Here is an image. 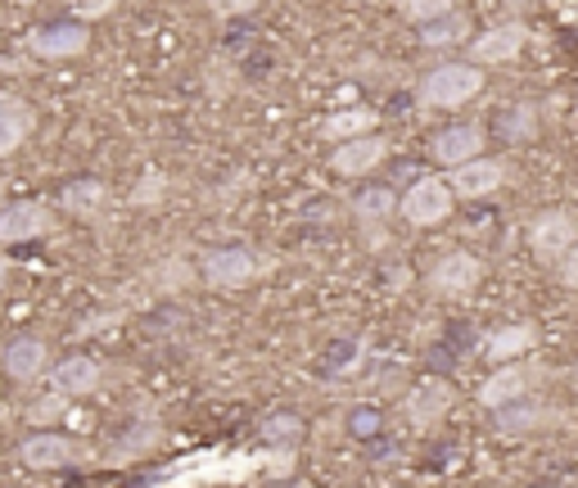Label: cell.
Segmentation results:
<instances>
[{
  "label": "cell",
  "mask_w": 578,
  "mask_h": 488,
  "mask_svg": "<svg viewBox=\"0 0 578 488\" xmlns=\"http://www.w3.org/2000/svg\"><path fill=\"white\" fill-rule=\"evenodd\" d=\"M100 362L96 358H63L54 371H50V389L63 394L68 402H78V398H91L100 389Z\"/></svg>",
  "instance_id": "17"
},
{
  "label": "cell",
  "mask_w": 578,
  "mask_h": 488,
  "mask_svg": "<svg viewBox=\"0 0 578 488\" xmlns=\"http://www.w3.org/2000/svg\"><path fill=\"white\" fill-rule=\"evenodd\" d=\"M560 416L551 411V407H542L534 394L529 398H516V402H506V407H497V435L501 439H520V435H538V430H547V426H556Z\"/></svg>",
  "instance_id": "12"
},
{
  "label": "cell",
  "mask_w": 578,
  "mask_h": 488,
  "mask_svg": "<svg viewBox=\"0 0 578 488\" xmlns=\"http://www.w3.org/2000/svg\"><path fill=\"white\" fill-rule=\"evenodd\" d=\"M63 407H68V398H63V394H54V389H50V398H46V402H41V407H37V411H32V421H50V416H59V411H63Z\"/></svg>",
  "instance_id": "28"
},
{
  "label": "cell",
  "mask_w": 578,
  "mask_h": 488,
  "mask_svg": "<svg viewBox=\"0 0 578 488\" xmlns=\"http://www.w3.org/2000/svg\"><path fill=\"white\" fill-rule=\"evenodd\" d=\"M484 141H488V131L479 122H457V127H444L439 136H434V159H439L444 168H457L475 155H484Z\"/></svg>",
  "instance_id": "14"
},
{
  "label": "cell",
  "mask_w": 578,
  "mask_h": 488,
  "mask_svg": "<svg viewBox=\"0 0 578 488\" xmlns=\"http://www.w3.org/2000/svg\"><path fill=\"white\" fill-rule=\"evenodd\" d=\"M352 213L361 218V222H385V218H393L398 213V199H393V190H361L357 195V203H352Z\"/></svg>",
  "instance_id": "22"
},
{
  "label": "cell",
  "mask_w": 578,
  "mask_h": 488,
  "mask_svg": "<svg viewBox=\"0 0 578 488\" xmlns=\"http://www.w3.org/2000/svg\"><path fill=\"white\" fill-rule=\"evenodd\" d=\"M0 362H6V376L14 385H32V380H41L50 371V348H46V339L23 335V339L6 343V358H0Z\"/></svg>",
  "instance_id": "15"
},
{
  "label": "cell",
  "mask_w": 578,
  "mask_h": 488,
  "mask_svg": "<svg viewBox=\"0 0 578 488\" xmlns=\"http://www.w3.org/2000/svg\"><path fill=\"white\" fill-rule=\"evenodd\" d=\"M484 91V68L479 63H439L420 78V104L425 109H457L470 104Z\"/></svg>",
  "instance_id": "1"
},
{
  "label": "cell",
  "mask_w": 578,
  "mask_h": 488,
  "mask_svg": "<svg viewBox=\"0 0 578 488\" xmlns=\"http://www.w3.org/2000/svg\"><path fill=\"white\" fill-rule=\"evenodd\" d=\"M50 231V208L41 199H19L0 208V245H23Z\"/></svg>",
  "instance_id": "10"
},
{
  "label": "cell",
  "mask_w": 578,
  "mask_h": 488,
  "mask_svg": "<svg viewBox=\"0 0 578 488\" xmlns=\"http://www.w3.org/2000/svg\"><path fill=\"white\" fill-rule=\"evenodd\" d=\"M262 6V0H208V10L217 19H240V14H253Z\"/></svg>",
  "instance_id": "26"
},
{
  "label": "cell",
  "mask_w": 578,
  "mask_h": 488,
  "mask_svg": "<svg viewBox=\"0 0 578 488\" xmlns=\"http://www.w3.org/2000/svg\"><path fill=\"white\" fill-rule=\"evenodd\" d=\"M63 6L78 14V19H104L118 10V0H63Z\"/></svg>",
  "instance_id": "25"
},
{
  "label": "cell",
  "mask_w": 578,
  "mask_h": 488,
  "mask_svg": "<svg viewBox=\"0 0 578 488\" xmlns=\"http://www.w3.org/2000/svg\"><path fill=\"white\" fill-rule=\"evenodd\" d=\"M402 411H407V421H411L416 430H434V426H439L444 416L452 411V389H448V385H439V380L416 385V389L407 394Z\"/></svg>",
  "instance_id": "16"
},
{
  "label": "cell",
  "mask_w": 578,
  "mask_h": 488,
  "mask_svg": "<svg viewBox=\"0 0 578 488\" xmlns=\"http://www.w3.org/2000/svg\"><path fill=\"white\" fill-rule=\"evenodd\" d=\"M376 113L371 109H348V113H330L321 122V136L326 141H348V136H361V131H376Z\"/></svg>",
  "instance_id": "21"
},
{
  "label": "cell",
  "mask_w": 578,
  "mask_h": 488,
  "mask_svg": "<svg viewBox=\"0 0 578 488\" xmlns=\"http://www.w3.org/2000/svg\"><path fill=\"white\" fill-rule=\"evenodd\" d=\"M479 281H484V262L475 253H466V249L444 253L439 262L429 267V276H425L429 295H439V299H470Z\"/></svg>",
  "instance_id": "4"
},
{
  "label": "cell",
  "mask_w": 578,
  "mask_h": 488,
  "mask_svg": "<svg viewBox=\"0 0 578 488\" xmlns=\"http://www.w3.org/2000/svg\"><path fill=\"white\" fill-rule=\"evenodd\" d=\"M0 271H6V267H0Z\"/></svg>",
  "instance_id": "30"
},
{
  "label": "cell",
  "mask_w": 578,
  "mask_h": 488,
  "mask_svg": "<svg viewBox=\"0 0 578 488\" xmlns=\"http://www.w3.org/2000/svg\"><path fill=\"white\" fill-rule=\"evenodd\" d=\"M538 348V326L534 321H506L484 339V358L488 362H511Z\"/></svg>",
  "instance_id": "18"
},
{
  "label": "cell",
  "mask_w": 578,
  "mask_h": 488,
  "mask_svg": "<svg viewBox=\"0 0 578 488\" xmlns=\"http://www.w3.org/2000/svg\"><path fill=\"white\" fill-rule=\"evenodd\" d=\"M82 457V448L72 444L68 435H54V430H37V435H28L23 444H19V461L28 466V470H37V475H46V470H63V466H72Z\"/></svg>",
  "instance_id": "9"
},
{
  "label": "cell",
  "mask_w": 578,
  "mask_h": 488,
  "mask_svg": "<svg viewBox=\"0 0 578 488\" xmlns=\"http://www.w3.org/2000/svg\"><path fill=\"white\" fill-rule=\"evenodd\" d=\"M538 380H542V367H534L529 353H525V362H516V358L511 362H497V371L479 385V402L488 411H497V407L516 402V398H529L538 389Z\"/></svg>",
  "instance_id": "5"
},
{
  "label": "cell",
  "mask_w": 578,
  "mask_h": 488,
  "mask_svg": "<svg viewBox=\"0 0 578 488\" xmlns=\"http://www.w3.org/2000/svg\"><path fill=\"white\" fill-rule=\"evenodd\" d=\"M574 240H578V218L569 208H542L529 222V249L538 262H556Z\"/></svg>",
  "instance_id": "6"
},
{
  "label": "cell",
  "mask_w": 578,
  "mask_h": 488,
  "mask_svg": "<svg viewBox=\"0 0 578 488\" xmlns=\"http://www.w3.org/2000/svg\"><path fill=\"white\" fill-rule=\"evenodd\" d=\"M452 6H457V0H398L402 19H411V23H429L439 14H452Z\"/></svg>",
  "instance_id": "24"
},
{
  "label": "cell",
  "mask_w": 578,
  "mask_h": 488,
  "mask_svg": "<svg viewBox=\"0 0 578 488\" xmlns=\"http://www.w3.org/2000/svg\"><path fill=\"white\" fill-rule=\"evenodd\" d=\"M199 276H203V286L231 295V290H245L258 276V258L240 245H222V249H208L199 258Z\"/></svg>",
  "instance_id": "3"
},
{
  "label": "cell",
  "mask_w": 578,
  "mask_h": 488,
  "mask_svg": "<svg viewBox=\"0 0 578 488\" xmlns=\"http://www.w3.org/2000/svg\"><path fill=\"white\" fill-rule=\"evenodd\" d=\"M144 177H150V181H144V186L136 190V203H150V199L159 195V186H163V177H159V172H144Z\"/></svg>",
  "instance_id": "29"
},
{
  "label": "cell",
  "mask_w": 578,
  "mask_h": 488,
  "mask_svg": "<svg viewBox=\"0 0 578 488\" xmlns=\"http://www.w3.org/2000/svg\"><path fill=\"white\" fill-rule=\"evenodd\" d=\"M104 199H109V190H104L100 181H91V177L68 181V186H63V195H59L63 213H72V218H96L100 208H104Z\"/></svg>",
  "instance_id": "20"
},
{
  "label": "cell",
  "mask_w": 578,
  "mask_h": 488,
  "mask_svg": "<svg viewBox=\"0 0 578 488\" xmlns=\"http://www.w3.org/2000/svg\"><path fill=\"white\" fill-rule=\"evenodd\" d=\"M525 46H529V28L520 23V19H506V23H492L488 32H479L475 41H470V63H511V59H520L525 54Z\"/></svg>",
  "instance_id": "7"
},
{
  "label": "cell",
  "mask_w": 578,
  "mask_h": 488,
  "mask_svg": "<svg viewBox=\"0 0 578 488\" xmlns=\"http://www.w3.org/2000/svg\"><path fill=\"white\" fill-rule=\"evenodd\" d=\"M556 267H560V281H565L569 290H578V240L556 258Z\"/></svg>",
  "instance_id": "27"
},
{
  "label": "cell",
  "mask_w": 578,
  "mask_h": 488,
  "mask_svg": "<svg viewBox=\"0 0 578 488\" xmlns=\"http://www.w3.org/2000/svg\"><path fill=\"white\" fill-rule=\"evenodd\" d=\"M385 159H389V141H385V136L361 131V136H348V141L335 146L330 168H335L339 177H367V172H376Z\"/></svg>",
  "instance_id": "8"
},
{
  "label": "cell",
  "mask_w": 578,
  "mask_h": 488,
  "mask_svg": "<svg viewBox=\"0 0 578 488\" xmlns=\"http://www.w3.org/2000/svg\"><path fill=\"white\" fill-rule=\"evenodd\" d=\"M398 213L411 222V227H439L452 218V186L444 177H420L407 186V195L398 199Z\"/></svg>",
  "instance_id": "2"
},
{
  "label": "cell",
  "mask_w": 578,
  "mask_h": 488,
  "mask_svg": "<svg viewBox=\"0 0 578 488\" xmlns=\"http://www.w3.org/2000/svg\"><path fill=\"white\" fill-rule=\"evenodd\" d=\"M91 46V32L78 23H41L28 32V50L37 59H72Z\"/></svg>",
  "instance_id": "11"
},
{
  "label": "cell",
  "mask_w": 578,
  "mask_h": 488,
  "mask_svg": "<svg viewBox=\"0 0 578 488\" xmlns=\"http://www.w3.org/2000/svg\"><path fill=\"white\" fill-rule=\"evenodd\" d=\"M32 127H37V118L23 100H0V159H10L32 136Z\"/></svg>",
  "instance_id": "19"
},
{
  "label": "cell",
  "mask_w": 578,
  "mask_h": 488,
  "mask_svg": "<svg viewBox=\"0 0 578 488\" xmlns=\"http://www.w3.org/2000/svg\"><path fill=\"white\" fill-rule=\"evenodd\" d=\"M448 186H452V195H461V199H484V195H492V190L506 186V163L475 155V159H466V163L452 168V181H448Z\"/></svg>",
  "instance_id": "13"
},
{
  "label": "cell",
  "mask_w": 578,
  "mask_h": 488,
  "mask_svg": "<svg viewBox=\"0 0 578 488\" xmlns=\"http://www.w3.org/2000/svg\"><path fill=\"white\" fill-rule=\"evenodd\" d=\"M420 28H425V32H420V41H425V46H452V41H461V37L470 32V23H466L461 14H452V19H448V14H439V19L420 23Z\"/></svg>",
  "instance_id": "23"
}]
</instances>
